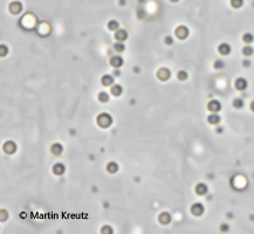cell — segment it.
I'll use <instances>...</instances> for the list:
<instances>
[{
    "label": "cell",
    "instance_id": "44dd1931",
    "mask_svg": "<svg viewBox=\"0 0 254 234\" xmlns=\"http://www.w3.org/2000/svg\"><path fill=\"white\" fill-rule=\"evenodd\" d=\"M98 100H100V102H102V103H106V102L109 101V94L106 93V91L100 93L98 94Z\"/></svg>",
    "mask_w": 254,
    "mask_h": 234
},
{
    "label": "cell",
    "instance_id": "5b68a950",
    "mask_svg": "<svg viewBox=\"0 0 254 234\" xmlns=\"http://www.w3.org/2000/svg\"><path fill=\"white\" fill-rule=\"evenodd\" d=\"M176 35L177 38L180 40L186 39L187 35H189V29H187L186 26H179L177 29H176Z\"/></svg>",
    "mask_w": 254,
    "mask_h": 234
},
{
    "label": "cell",
    "instance_id": "5bb4252c",
    "mask_svg": "<svg viewBox=\"0 0 254 234\" xmlns=\"http://www.w3.org/2000/svg\"><path fill=\"white\" fill-rule=\"evenodd\" d=\"M207 185L206 184H204V183H199V184H197L196 186V192L198 193L199 195H204L207 193Z\"/></svg>",
    "mask_w": 254,
    "mask_h": 234
},
{
    "label": "cell",
    "instance_id": "cb8c5ba5",
    "mask_svg": "<svg viewBox=\"0 0 254 234\" xmlns=\"http://www.w3.org/2000/svg\"><path fill=\"white\" fill-rule=\"evenodd\" d=\"M233 107H234L236 109L242 108V107H244V100H242V98H236V100H233Z\"/></svg>",
    "mask_w": 254,
    "mask_h": 234
},
{
    "label": "cell",
    "instance_id": "603a6c76",
    "mask_svg": "<svg viewBox=\"0 0 254 234\" xmlns=\"http://www.w3.org/2000/svg\"><path fill=\"white\" fill-rule=\"evenodd\" d=\"M253 53H254V49L253 47H251V46H245L244 49H242V54H244L245 56H251Z\"/></svg>",
    "mask_w": 254,
    "mask_h": 234
},
{
    "label": "cell",
    "instance_id": "836d02e7",
    "mask_svg": "<svg viewBox=\"0 0 254 234\" xmlns=\"http://www.w3.org/2000/svg\"><path fill=\"white\" fill-rule=\"evenodd\" d=\"M217 131H218L219 133H223V128H219L218 130H217Z\"/></svg>",
    "mask_w": 254,
    "mask_h": 234
},
{
    "label": "cell",
    "instance_id": "4fadbf2b",
    "mask_svg": "<svg viewBox=\"0 0 254 234\" xmlns=\"http://www.w3.org/2000/svg\"><path fill=\"white\" fill-rule=\"evenodd\" d=\"M114 77H112L111 75H109V74H106V75H103L102 80H101V82H102V84L104 86V87H110V86H112L114 84Z\"/></svg>",
    "mask_w": 254,
    "mask_h": 234
},
{
    "label": "cell",
    "instance_id": "ba28073f",
    "mask_svg": "<svg viewBox=\"0 0 254 234\" xmlns=\"http://www.w3.org/2000/svg\"><path fill=\"white\" fill-rule=\"evenodd\" d=\"M21 9H23V5H21V3H19V1H14V3H12V4L9 5V11H11V13L18 14L21 12Z\"/></svg>",
    "mask_w": 254,
    "mask_h": 234
},
{
    "label": "cell",
    "instance_id": "e0dca14e",
    "mask_svg": "<svg viewBox=\"0 0 254 234\" xmlns=\"http://www.w3.org/2000/svg\"><path fill=\"white\" fill-rule=\"evenodd\" d=\"M53 172L58 176H61L63 172H65V165L61 163H56L53 166Z\"/></svg>",
    "mask_w": 254,
    "mask_h": 234
},
{
    "label": "cell",
    "instance_id": "4316f807",
    "mask_svg": "<svg viewBox=\"0 0 254 234\" xmlns=\"http://www.w3.org/2000/svg\"><path fill=\"white\" fill-rule=\"evenodd\" d=\"M177 76H178V79L180 80V81H184V80L187 79V73L185 70H180V71H178Z\"/></svg>",
    "mask_w": 254,
    "mask_h": 234
},
{
    "label": "cell",
    "instance_id": "7402d4cb",
    "mask_svg": "<svg viewBox=\"0 0 254 234\" xmlns=\"http://www.w3.org/2000/svg\"><path fill=\"white\" fill-rule=\"evenodd\" d=\"M114 49H115L116 52H118V53H122V52L125 49V46L123 42L118 41V42H116V44H114Z\"/></svg>",
    "mask_w": 254,
    "mask_h": 234
},
{
    "label": "cell",
    "instance_id": "4dcf8cb0",
    "mask_svg": "<svg viewBox=\"0 0 254 234\" xmlns=\"http://www.w3.org/2000/svg\"><path fill=\"white\" fill-rule=\"evenodd\" d=\"M244 65H245V67H248V66H250V65H251V62L246 60V61H244Z\"/></svg>",
    "mask_w": 254,
    "mask_h": 234
},
{
    "label": "cell",
    "instance_id": "2e32d148",
    "mask_svg": "<svg viewBox=\"0 0 254 234\" xmlns=\"http://www.w3.org/2000/svg\"><path fill=\"white\" fill-rule=\"evenodd\" d=\"M50 149H52V153L55 156H60L63 152V146L61 145V144H59V143L53 144Z\"/></svg>",
    "mask_w": 254,
    "mask_h": 234
},
{
    "label": "cell",
    "instance_id": "f546056e",
    "mask_svg": "<svg viewBox=\"0 0 254 234\" xmlns=\"http://www.w3.org/2000/svg\"><path fill=\"white\" fill-rule=\"evenodd\" d=\"M164 41H165V44H172V42H174V40H172V38H171V36H166Z\"/></svg>",
    "mask_w": 254,
    "mask_h": 234
},
{
    "label": "cell",
    "instance_id": "7c38bea8",
    "mask_svg": "<svg viewBox=\"0 0 254 234\" xmlns=\"http://www.w3.org/2000/svg\"><path fill=\"white\" fill-rule=\"evenodd\" d=\"M219 53L221 54V55H228V54L231 53V46L228 44H226V42H224V44H219Z\"/></svg>",
    "mask_w": 254,
    "mask_h": 234
},
{
    "label": "cell",
    "instance_id": "f1b7e54d",
    "mask_svg": "<svg viewBox=\"0 0 254 234\" xmlns=\"http://www.w3.org/2000/svg\"><path fill=\"white\" fill-rule=\"evenodd\" d=\"M228 230H230V227H228L227 224H223V225L220 226V231L221 232H227Z\"/></svg>",
    "mask_w": 254,
    "mask_h": 234
},
{
    "label": "cell",
    "instance_id": "52a82bcc",
    "mask_svg": "<svg viewBox=\"0 0 254 234\" xmlns=\"http://www.w3.org/2000/svg\"><path fill=\"white\" fill-rule=\"evenodd\" d=\"M236 88L238 89V90H240V91H242V90H245L246 88H247V86H248V83H247V81H246L244 77H239V79L236 80Z\"/></svg>",
    "mask_w": 254,
    "mask_h": 234
},
{
    "label": "cell",
    "instance_id": "d6986e66",
    "mask_svg": "<svg viewBox=\"0 0 254 234\" xmlns=\"http://www.w3.org/2000/svg\"><path fill=\"white\" fill-rule=\"evenodd\" d=\"M107 171L110 173H116L117 171H118V165H117L116 163H114V162L109 163L107 165Z\"/></svg>",
    "mask_w": 254,
    "mask_h": 234
},
{
    "label": "cell",
    "instance_id": "8992f818",
    "mask_svg": "<svg viewBox=\"0 0 254 234\" xmlns=\"http://www.w3.org/2000/svg\"><path fill=\"white\" fill-rule=\"evenodd\" d=\"M123 63H124V60H123V58L120 56V55L111 56V59H110V65H111L114 68H120V67L123 66Z\"/></svg>",
    "mask_w": 254,
    "mask_h": 234
},
{
    "label": "cell",
    "instance_id": "d4e9b609",
    "mask_svg": "<svg viewBox=\"0 0 254 234\" xmlns=\"http://www.w3.org/2000/svg\"><path fill=\"white\" fill-rule=\"evenodd\" d=\"M242 40H244V42H246V44H251V42H253L254 36L253 34H251V33H245L244 36H242Z\"/></svg>",
    "mask_w": 254,
    "mask_h": 234
},
{
    "label": "cell",
    "instance_id": "8fae6325",
    "mask_svg": "<svg viewBox=\"0 0 254 234\" xmlns=\"http://www.w3.org/2000/svg\"><path fill=\"white\" fill-rule=\"evenodd\" d=\"M115 39L117 40V41H121V42H123L124 40L128 39V33L124 31V29H117V32L115 33Z\"/></svg>",
    "mask_w": 254,
    "mask_h": 234
},
{
    "label": "cell",
    "instance_id": "ac0fdd59",
    "mask_svg": "<svg viewBox=\"0 0 254 234\" xmlns=\"http://www.w3.org/2000/svg\"><path fill=\"white\" fill-rule=\"evenodd\" d=\"M123 91V88L121 87L120 84H114L111 86V94L114 96H120L121 94Z\"/></svg>",
    "mask_w": 254,
    "mask_h": 234
},
{
    "label": "cell",
    "instance_id": "277c9868",
    "mask_svg": "<svg viewBox=\"0 0 254 234\" xmlns=\"http://www.w3.org/2000/svg\"><path fill=\"white\" fill-rule=\"evenodd\" d=\"M171 76V71L168 69V68H161L159 70L157 71V77L162 81H166V80L170 79Z\"/></svg>",
    "mask_w": 254,
    "mask_h": 234
},
{
    "label": "cell",
    "instance_id": "30bf717a",
    "mask_svg": "<svg viewBox=\"0 0 254 234\" xmlns=\"http://www.w3.org/2000/svg\"><path fill=\"white\" fill-rule=\"evenodd\" d=\"M220 121H221V117H220L217 112H212V114L209 115V117H207V122H209L210 124H212V125H217V124H219Z\"/></svg>",
    "mask_w": 254,
    "mask_h": 234
},
{
    "label": "cell",
    "instance_id": "9a60e30c",
    "mask_svg": "<svg viewBox=\"0 0 254 234\" xmlns=\"http://www.w3.org/2000/svg\"><path fill=\"white\" fill-rule=\"evenodd\" d=\"M158 220H159V222H161V224H163V225H168L170 221H171V216H170L168 212H163V213H161V214H159Z\"/></svg>",
    "mask_w": 254,
    "mask_h": 234
},
{
    "label": "cell",
    "instance_id": "1f68e13d",
    "mask_svg": "<svg viewBox=\"0 0 254 234\" xmlns=\"http://www.w3.org/2000/svg\"><path fill=\"white\" fill-rule=\"evenodd\" d=\"M114 74H115V76H120V70H114Z\"/></svg>",
    "mask_w": 254,
    "mask_h": 234
},
{
    "label": "cell",
    "instance_id": "e575fe53",
    "mask_svg": "<svg viewBox=\"0 0 254 234\" xmlns=\"http://www.w3.org/2000/svg\"><path fill=\"white\" fill-rule=\"evenodd\" d=\"M170 1H172V3H177L178 0H170Z\"/></svg>",
    "mask_w": 254,
    "mask_h": 234
},
{
    "label": "cell",
    "instance_id": "7a4b0ae2",
    "mask_svg": "<svg viewBox=\"0 0 254 234\" xmlns=\"http://www.w3.org/2000/svg\"><path fill=\"white\" fill-rule=\"evenodd\" d=\"M204 211H205V208L203 206V204L200 203H196L191 206V213L196 216H200L204 213Z\"/></svg>",
    "mask_w": 254,
    "mask_h": 234
},
{
    "label": "cell",
    "instance_id": "9c48e42d",
    "mask_svg": "<svg viewBox=\"0 0 254 234\" xmlns=\"http://www.w3.org/2000/svg\"><path fill=\"white\" fill-rule=\"evenodd\" d=\"M4 150L5 152H7V153H14L15 151H17V145H15V143H13L12 141L9 142H6L4 145Z\"/></svg>",
    "mask_w": 254,
    "mask_h": 234
},
{
    "label": "cell",
    "instance_id": "3957f363",
    "mask_svg": "<svg viewBox=\"0 0 254 234\" xmlns=\"http://www.w3.org/2000/svg\"><path fill=\"white\" fill-rule=\"evenodd\" d=\"M207 109H209L211 112H218L221 109V103L217 100H212V101L209 102L207 104Z\"/></svg>",
    "mask_w": 254,
    "mask_h": 234
},
{
    "label": "cell",
    "instance_id": "83f0119b",
    "mask_svg": "<svg viewBox=\"0 0 254 234\" xmlns=\"http://www.w3.org/2000/svg\"><path fill=\"white\" fill-rule=\"evenodd\" d=\"M224 62L221 61V60H217V61L214 62V68H217V69H220V68H224Z\"/></svg>",
    "mask_w": 254,
    "mask_h": 234
},
{
    "label": "cell",
    "instance_id": "ffe728a7",
    "mask_svg": "<svg viewBox=\"0 0 254 234\" xmlns=\"http://www.w3.org/2000/svg\"><path fill=\"white\" fill-rule=\"evenodd\" d=\"M108 28L110 31H117L120 28V25H118V22L116 21V20H110V21L108 22Z\"/></svg>",
    "mask_w": 254,
    "mask_h": 234
},
{
    "label": "cell",
    "instance_id": "484cf974",
    "mask_svg": "<svg viewBox=\"0 0 254 234\" xmlns=\"http://www.w3.org/2000/svg\"><path fill=\"white\" fill-rule=\"evenodd\" d=\"M244 4V0H231V5L234 8H239Z\"/></svg>",
    "mask_w": 254,
    "mask_h": 234
},
{
    "label": "cell",
    "instance_id": "6da1fadb",
    "mask_svg": "<svg viewBox=\"0 0 254 234\" xmlns=\"http://www.w3.org/2000/svg\"><path fill=\"white\" fill-rule=\"evenodd\" d=\"M111 122H112V118L109 114L103 112V114H100V115L97 116V124L100 127H102V128H108V127L111 124Z\"/></svg>",
    "mask_w": 254,
    "mask_h": 234
},
{
    "label": "cell",
    "instance_id": "d6a6232c",
    "mask_svg": "<svg viewBox=\"0 0 254 234\" xmlns=\"http://www.w3.org/2000/svg\"><path fill=\"white\" fill-rule=\"evenodd\" d=\"M251 110L252 111H254V101L251 103Z\"/></svg>",
    "mask_w": 254,
    "mask_h": 234
}]
</instances>
